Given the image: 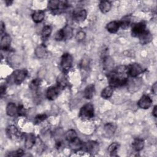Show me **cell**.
<instances>
[{
  "instance_id": "cell-30",
  "label": "cell",
  "mask_w": 157,
  "mask_h": 157,
  "mask_svg": "<svg viewBox=\"0 0 157 157\" xmlns=\"http://www.w3.org/2000/svg\"><path fill=\"white\" fill-rule=\"evenodd\" d=\"M119 146L120 145L117 142H113L108 147L107 150L110 156H117V151L119 148Z\"/></svg>"
},
{
  "instance_id": "cell-33",
  "label": "cell",
  "mask_w": 157,
  "mask_h": 157,
  "mask_svg": "<svg viewBox=\"0 0 157 157\" xmlns=\"http://www.w3.org/2000/svg\"><path fill=\"white\" fill-rule=\"evenodd\" d=\"M24 155V151L20 148L15 151H10L8 154L6 155L7 156H12V157H20Z\"/></svg>"
},
{
  "instance_id": "cell-23",
  "label": "cell",
  "mask_w": 157,
  "mask_h": 157,
  "mask_svg": "<svg viewBox=\"0 0 157 157\" xmlns=\"http://www.w3.org/2000/svg\"><path fill=\"white\" fill-rule=\"evenodd\" d=\"M69 144L71 148L74 151H77L82 150L83 142L78 137L76 138L74 140L69 142Z\"/></svg>"
},
{
  "instance_id": "cell-40",
  "label": "cell",
  "mask_w": 157,
  "mask_h": 157,
  "mask_svg": "<svg viewBox=\"0 0 157 157\" xmlns=\"http://www.w3.org/2000/svg\"><path fill=\"white\" fill-rule=\"evenodd\" d=\"M0 30H1V35H2V33L5 31V25L2 21H1Z\"/></svg>"
},
{
  "instance_id": "cell-38",
  "label": "cell",
  "mask_w": 157,
  "mask_h": 157,
  "mask_svg": "<svg viewBox=\"0 0 157 157\" xmlns=\"http://www.w3.org/2000/svg\"><path fill=\"white\" fill-rule=\"evenodd\" d=\"M17 113L20 116H25L26 115V110L22 105H20L18 107Z\"/></svg>"
},
{
  "instance_id": "cell-29",
  "label": "cell",
  "mask_w": 157,
  "mask_h": 157,
  "mask_svg": "<svg viewBox=\"0 0 157 157\" xmlns=\"http://www.w3.org/2000/svg\"><path fill=\"white\" fill-rule=\"evenodd\" d=\"M57 83H58L57 86L59 89H64L66 86L67 82V80H66V77H64V74H60L58 77Z\"/></svg>"
},
{
  "instance_id": "cell-6",
  "label": "cell",
  "mask_w": 157,
  "mask_h": 157,
  "mask_svg": "<svg viewBox=\"0 0 157 157\" xmlns=\"http://www.w3.org/2000/svg\"><path fill=\"white\" fill-rule=\"evenodd\" d=\"M127 74L132 77H136L143 72L142 66L136 63H131L126 67Z\"/></svg>"
},
{
  "instance_id": "cell-16",
  "label": "cell",
  "mask_w": 157,
  "mask_h": 157,
  "mask_svg": "<svg viewBox=\"0 0 157 157\" xmlns=\"http://www.w3.org/2000/svg\"><path fill=\"white\" fill-rule=\"evenodd\" d=\"M36 142V139L34 134L30 133L26 134L25 140V146L27 149H30L34 145Z\"/></svg>"
},
{
  "instance_id": "cell-12",
  "label": "cell",
  "mask_w": 157,
  "mask_h": 157,
  "mask_svg": "<svg viewBox=\"0 0 157 157\" xmlns=\"http://www.w3.org/2000/svg\"><path fill=\"white\" fill-rule=\"evenodd\" d=\"M87 16L86 11L85 9H80L75 10L73 12V19L77 22L83 21Z\"/></svg>"
},
{
  "instance_id": "cell-22",
  "label": "cell",
  "mask_w": 157,
  "mask_h": 157,
  "mask_svg": "<svg viewBox=\"0 0 157 157\" xmlns=\"http://www.w3.org/2000/svg\"><path fill=\"white\" fill-rule=\"evenodd\" d=\"M45 17V12L44 10H37L32 14V19L35 23H40Z\"/></svg>"
},
{
  "instance_id": "cell-11",
  "label": "cell",
  "mask_w": 157,
  "mask_h": 157,
  "mask_svg": "<svg viewBox=\"0 0 157 157\" xmlns=\"http://www.w3.org/2000/svg\"><path fill=\"white\" fill-rule=\"evenodd\" d=\"M59 88L58 86H50L48 88L46 93V97L48 100L53 101L55 99L59 94Z\"/></svg>"
},
{
  "instance_id": "cell-20",
  "label": "cell",
  "mask_w": 157,
  "mask_h": 157,
  "mask_svg": "<svg viewBox=\"0 0 157 157\" xmlns=\"http://www.w3.org/2000/svg\"><path fill=\"white\" fill-rule=\"evenodd\" d=\"M95 91V88H94V85L93 84H90L88 85L83 92L84 97L87 99H90L93 98L94 93Z\"/></svg>"
},
{
  "instance_id": "cell-2",
  "label": "cell",
  "mask_w": 157,
  "mask_h": 157,
  "mask_svg": "<svg viewBox=\"0 0 157 157\" xmlns=\"http://www.w3.org/2000/svg\"><path fill=\"white\" fill-rule=\"evenodd\" d=\"M73 36V29L69 25H66L64 28L57 31L55 35L56 40H66L71 39Z\"/></svg>"
},
{
  "instance_id": "cell-1",
  "label": "cell",
  "mask_w": 157,
  "mask_h": 157,
  "mask_svg": "<svg viewBox=\"0 0 157 157\" xmlns=\"http://www.w3.org/2000/svg\"><path fill=\"white\" fill-rule=\"evenodd\" d=\"M126 67L120 66L115 71H112L108 74V82L112 87H117L125 85L128 82Z\"/></svg>"
},
{
  "instance_id": "cell-4",
  "label": "cell",
  "mask_w": 157,
  "mask_h": 157,
  "mask_svg": "<svg viewBox=\"0 0 157 157\" xmlns=\"http://www.w3.org/2000/svg\"><path fill=\"white\" fill-rule=\"evenodd\" d=\"M68 7L66 1H61L58 0H53L49 1L48 2V8L53 12L59 13L60 11H62L66 9Z\"/></svg>"
},
{
  "instance_id": "cell-9",
  "label": "cell",
  "mask_w": 157,
  "mask_h": 157,
  "mask_svg": "<svg viewBox=\"0 0 157 157\" xmlns=\"http://www.w3.org/2000/svg\"><path fill=\"white\" fill-rule=\"evenodd\" d=\"M27 74L28 72L26 71V70L25 69L15 71L13 74L14 83L17 85L21 84L26 78Z\"/></svg>"
},
{
  "instance_id": "cell-34",
  "label": "cell",
  "mask_w": 157,
  "mask_h": 157,
  "mask_svg": "<svg viewBox=\"0 0 157 157\" xmlns=\"http://www.w3.org/2000/svg\"><path fill=\"white\" fill-rule=\"evenodd\" d=\"M10 62L11 63V64L13 65H18L20 64V62H21V58L18 56V55H13L12 56H10Z\"/></svg>"
},
{
  "instance_id": "cell-21",
  "label": "cell",
  "mask_w": 157,
  "mask_h": 157,
  "mask_svg": "<svg viewBox=\"0 0 157 157\" xmlns=\"http://www.w3.org/2000/svg\"><path fill=\"white\" fill-rule=\"evenodd\" d=\"M6 113L10 117H13L18 112V107L13 102H9L6 106Z\"/></svg>"
},
{
  "instance_id": "cell-25",
  "label": "cell",
  "mask_w": 157,
  "mask_h": 157,
  "mask_svg": "<svg viewBox=\"0 0 157 157\" xmlns=\"http://www.w3.org/2000/svg\"><path fill=\"white\" fill-rule=\"evenodd\" d=\"M113 93V87L109 85L104 88L101 91V96L104 99H109L110 98Z\"/></svg>"
},
{
  "instance_id": "cell-19",
  "label": "cell",
  "mask_w": 157,
  "mask_h": 157,
  "mask_svg": "<svg viewBox=\"0 0 157 157\" xmlns=\"http://www.w3.org/2000/svg\"><path fill=\"white\" fill-rule=\"evenodd\" d=\"M99 8L102 13H106L110 10L112 8V4L110 2L108 1H101L99 4Z\"/></svg>"
},
{
  "instance_id": "cell-41",
  "label": "cell",
  "mask_w": 157,
  "mask_h": 157,
  "mask_svg": "<svg viewBox=\"0 0 157 157\" xmlns=\"http://www.w3.org/2000/svg\"><path fill=\"white\" fill-rule=\"evenodd\" d=\"M6 86L5 85H1V88H0V91H1V94L2 95L5 91H6Z\"/></svg>"
},
{
  "instance_id": "cell-39",
  "label": "cell",
  "mask_w": 157,
  "mask_h": 157,
  "mask_svg": "<svg viewBox=\"0 0 157 157\" xmlns=\"http://www.w3.org/2000/svg\"><path fill=\"white\" fill-rule=\"evenodd\" d=\"M151 91H152V92H153L155 94H156V91H157V83H156V82L154 83V84L152 85Z\"/></svg>"
},
{
  "instance_id": "cell-15",
  "label": "cell",
  "mask_w": 157,
  "mask_h": 157,
  "mask_svg": "<svg viewBox=\"0 0 157 157\" xmlns=\"http://www.w3.org/2000/svg\"><path fill=\"white\" fill-rule=\"evenodd\" d=\"M11 43V37L8 34H4L2 36L1 39V48L4 50H7L9 49Z\"/></svg>"
},
{
  "instance_id": "cell-3",
  "label": "cell",
  "mask_w": 157,
  "mask_h": 157,
  "mask_svg": "<svg viewBox=\"0 0 157 157\" xmlns=\"http://www.w3.org/2000/svg\"><path fill=\"white\" fill-rule=\"evenodd\" d=\"M94 106L91 103H86L83 105L79 112V117L82 120H88L94 117Z\"/></svg>"
},
{
  "instance_id": "cell-5",
  "label": "cell",
  "mask_w": 157,
  "mask_h": 157,
  "mask_svg": "<svg viewBox=\"0 0 157 157\" xmlns=\"http://www.w3.org/2000/svg\"><path fill=\"white\" fill-rule=\"evenodd\" d=\"M73 63V58L72 55L67 53H64L61 56V67L63 73H67L72 67Z\"/></svg>"
},
{
  "instance_id": "cell-18",
  "label": "cell",
  "mask_w": 157,
  "mask_h": 157,
  "mask_svg": "<svg viewBox=\"0 0 157 157\" xmlns=\"http://www.w3.org/2000/svg\"><path fill=\"white\" fill-rule=\"evenodd\" d=\"M132 146L135 151H140L144 147V140L140 138L134 139L132 143Z\"/></svg>"
},
{
  "instance_id": "cell-27",
  "label": "cell",
  "mask_w": 157,
  "mask_h": 157,
  "mask_svg": "<svg viewBox=\"0 0 157 157\" xmlns=\"http://www.w3.org/2000/svg\"><path fill=\"white\" fill-rule=\"evenodd\" d=\"M131 19L130 15H126L123 17L121 18V20L119 21L120 26L123 29H127L131 23Z\"/></svg>"
},
{
  "instance_id": "cell-32",
  "label": "cell",
  "mask_w": 157,
  "mask_h": 157,
  "mask_svg": "<svg viewBox=\"0 0 157 157\" xmlns=\"http://www.w3.org/2000/svg\"><path fill=\"white\" fill-rule=\"evenodd\" d=\"M102 63H103V67L106 70H108V69H110L113 65V60L112 59V58H110L108 56H106L104 57Z\"/></svg>"
},
{
  "instance_id": "cell-26",
  "label": "cell",
  "mask_w": 157,
  "mask_h": 157,
  "mask_svg": "<svg viewBox=\"0 0 157 157\" xmlns=\"http://www.w3.org/2000/svg\"><path fill=\"white\" fill-rule=\"evenodd\" d=\"M104 129L108 136H112L115 132L117 126L113 123H107L104 125Z\"/></svg>"
},
{
  "instance_id": "cell-8",
  "label": "cell",
  "mask_w": 157,
  "mask_h": 157,
  "mask_svg": "<svg viewBox=\"0 0 157 157\" xmlns=\"http://www.w3.org/2000/svg\"><path fill=\"white\" fill-rule=\"evenodd\" d=\"M146 25L144 21H140L132 25L131 29V34L133 37H139L145 31Z\"/></svg>"
},
{
  "instance_id": "cell-28",
  "label": "cell",
  "mask_w": 157,
  "mask_h": 157,
  "mask_svg": "<svg viewBox=\"0 0 157 157\" xmlns=\"http://www.w3.org/2000/svg\"><path fill=\"white\" fill-rule=\"evenodd\" d=\"M65 137H66V140L68 142H71L74 140L76 138H77V134L75 130L69 129L66 132Z\"/></svg>"
},
{
  "instance_id": "cell-42",
  "label": "cell",
  "mask_w": 157,
  "mask_h": 157,
  "mask_svg": "<svg viewBox=\"0 0 157 157\" xmlns=\"http://www.w3.org/2000/svg\"><path fill=\"white\" fill-rule=\"evenodd\" d=\"M152 114L155 117H157V106L156 105H155L153 107V111H152Z\"/></svg>"
},
{
  "instance_id": "cell-17",
  "label": "cell",
  "mask_w": 157,
  "mask_h": 157,
  "mask_svg": "<svg viewBox=\"0 0 157 157\" xmlns=\"http://www.w3.org/2000/svg\"><path fill=\"white\" fill-rule=\"evenodd\" d=\"M119 21H112L108 23L106 25L107 30L110 33H116L120 28Z\"/></svg>"
},
{
  "instance_id": "cell-14",
  "label": "cell",
  "mask_w": 157,
  "mask_h": 157,
  "mask_svg": "<svg viewBox=\"0 0 157 157\" xmlns=\"http://www.w3.org/2000/svg\"><path fill=\"white\" fill-rule=\"evenodd\" d=\"M7 136L10 139H15L18 136V130L15 125H9L6 129Z\"/></svg>"
},
{
  "instance_id": "cell-24",
  "label": "cell",
  "mask_w": 157,
  "mask_h": 157,
  "mask_svg": "<svg viewBox=\"0 0 157 157\" xmlns=\"http://www.w3.org/2000/svg\"><path fill=\"white\" fill-rule=\"evenodd\" d=\"M34 53L36 56L39 58H44L47 53V50H46L45 46L43 44H41L37 46L35 49Z\"/></svg>"
},
{
  "instance_id": "cell-36",
  "label": "cell",
  "mask_w": 157,
  "mask_h": 157,
  "mask_svg": "<svg viewBox=\"0 0 157 157\" xmlns=\"http://www.w3.org/2000/svg\"><path fill=\"white\" fill-rule=\"evenodd\" d=\"M47 115L44 113L38 115L34 118V121L36 123H40L43 121H44L47 118Z\"/></svg>"
},
{
  "instance_id": "cell-35",
  "label": "cell",
  "mask_w": 157,
  "mask_h": 157,
  "mask_svg": "<svg viewBox=\"0 0 157 157\" xmlns=\"http://www.w3.org/2000/svg\"><path fill=\"white\" fill-rule=\"evenodd\" d=\"M85 37L86 33L83 31H80L77 33L75 36V39L78 42H81L85 39Z\"/></svg>"
},
{
  "instance_id": "cell-43",
  "label": "cell",
  "mask_w": 157,
  "mask_h": 157,
  "mask_svg": "<svg viewBox=\"0 0 157 157\" xmlns=\"http://www.w3.org/2000/svg\"><path fill=\"white\" fill-rule=\"evenodd\" d=\"M5 2L6 3V5H7V6L10 5L12 4V1H6Z\"/></svg>"
},
{
  "instance_id": "cell-31",
  "label": "cell",
  "mask_w": 157,
  "mask_h": 157,
  "mask_svg": "<svg viewBox=\"0 0 157 157\" xmlns=\"http://www.w3.org/2000/svg\"><path fill=\"white\" fill-rule=\"evenodd\" d=\"M52 28L49 25H45L41 33V36H42V38L44 40V39H47L51 34L52 33Z\"/></svg>"
},
{
  "instance_id": "cell-10",
  "label": "cell",
  "mask_w": 157,
  "mask_h": 157,
  "mask_svg": "<svg viewBox=\"0 0 157 157\" xmlns=\"http://www.w3.org/2000/svg\"><path fill=\"white\" fill-rule=\"evenodd\" d=\"M153 102L151 98L146 94H144L137 102L138 106L143 109H147L151 105Z\"/></svg>"
},
{
  "instance_id": "cell-13",
  "label": "cell",
  "mask_w": 157,
  "mask_h": 157,
  "mask_svg": "<svg viewBox=\"0 0 157 157\" xmlns=\"http://www.w3.org/2000/svg\"><path fill=\"white\" fill-rule=\"evenodd\" d=\"M139 42L142 45H145L150 43L153 39V36L149 31L145 30L139 37Z\"/></svg>"
},
{
  "instance_id": "cell-37",
  "label": "cell",
  "mask_w": 157,
  "mask_h": 157,
  "mask_svg": "<svg viewBox=\"0 0 157 157\" xmlns=\"http://www.w3.org/2000/svg\"><path fill=\"white\" fill-rule=\"evenodd\" d=\"M40 83V79L39 78H37L34 80H33L31 83V86L33 88H37L39 85Z\"/></svg>"
},
{
  "instance_id": "cell-7",
  "label": "cell",
  "mask_w": 157,
  "mask_h": 157,
  "mask_svg": "<svg viewBox=\"0 0 157 157\" xmlns=\"http://www.w3.org/2000/svg\"><path fill=\"white\" fill-rule=\"evenodd\" d=\"M99 147V145L98 142L94 140H89L85 142H83L82 150L88 153H94L98 151Z\"/></svg>"
}]
</instances>
